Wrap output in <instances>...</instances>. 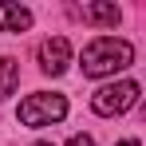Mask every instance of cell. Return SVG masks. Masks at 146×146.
Listing matches in <instances>:
<instances>
[{"mask_svg": "<svg viewBox=\"0 0 146 146\" xmlns=\"http://www.w3.org/2000/svg\"><path fill=\"white\" fill-rule=\"evenodd\" d=\"M134 63V48L126 40H115V36H99L83 48V75L87 79H103V75H115L122 67Z\"/></svg>", "mask_w": 146, "mask_h": 146, "instance_id": "1", "label": "cell"}, {"mask_svg": "<svg viewBox=\"0 0 146 146\" xmlns=\"http://www.w3.org/2000/svg\"><path fill=\"white\" fill-rule=\"evenodd\" d=\"M67 115V99L55 95V91H36V95H28L20 103V122L24 126H51V122H59Z\"/></svg>", "mask_w": 146, "mask_h": 146, "instance_id": "2", "label": "cell"}, {"mask_svg": "<svg viewBox=\"0 0 146 146\" xmlns=\"http://www.w3.org/2000/svg\"><path fill=\"white\" fill-rule=\"evenodd\" d=\"M134 103H138V83L122 79V83H111V87H99L91 95V111L103 115V119H111V115H126Z\"/></svg>", "mask_w": 146, "mask_h": 146, "instance_id": "3", "label": "cell"}, {"mask_svg": "<svg viewBox=\"0 0 146 146\" xmlns=\"http://www.w3.org/2000/svg\"><path fill=\"white\" fill-rule=\"evenodd\" d=\"M67 63H71V44H67V36H51V40L40 44V67H44V75H63Z\"/></svg>", "mask_w": 146, "mask_h": 146, "instance_id": "4", "label": "cell"}, {"mask_svg": "<svg viewBox=\"0 0 146 146\" xmlns=\"http://www.w3.org/2000/svg\"><path fill=\"white\" fill-rule=\"evenodd\" d=\"M32 28V12H28L24 4H12V0H4L0 4V32H28Z\"/></svg>", "mask_w": 146, "mask_h": 146, "instance_id": "5", "label": "cell"}, {"mask_svg": "<svg viewBox=\"0 0 146 146\" xmlns=\"http://www.w3.org/2000/svg\"><path fill=\"white\" fill-rule=\"evenodd\" d=\"M87 24H103V28H115L122 20L119 4H103V0H95V4H83V12H79Z\"/></svg>", "mask_w": 146, "mask_h": 146, "instance_id": "6", "label": "cell"}, {"mask_svg": "<svg viewBox=\"0 0 146 146\" xmlns=\"http://www.w3.org/2000/svg\"><path fill=\"white\" fill-rule=\"evenodd\" d=\"M20 83V63L12 55H0V99H8Z\"/></svg>", "mask_w": 146, "mask_h": 146, "instance_id": "7", "label": "cell"}, {"mask_svg": "<svg viewBox=\"0 0 146 146\" xmlns=\"http://www.w3.org/2000/svg\"><path fill=\"white\" fill-rule=\"evenodd\" d=\"M67 146H95V138H91V134H75Z\"/></svg>", "mask_w": 146, "mask_h": 146, "instance_id": "8", "label": "cell"}, {"mask_svg": "<svg viewBox=\"0 0 146 146\" xmlns=\"http://www.w3.org/2000/svg\"><path fill=\"white\" fill-rule=\"evenodd\" d=\"M119 146H138V138H122V142Z\"/></svg>", "mask_w": 146, "mask_h": 146, "instance_id": "9", "label": "cell"}, {"mask_svg": "<svg viewBox=\"0 0 146 146\" xmlns=\"http://www.w3.org/2000/svg\"><path fill=\"white\" fill-rule=\"evenodd\" d=\"M36 146H51V142H36Z\"/></svg>", "mask_w": 146, "mask_h": 146, "instance_id": "10", "label": "cell"}]
</instances>
